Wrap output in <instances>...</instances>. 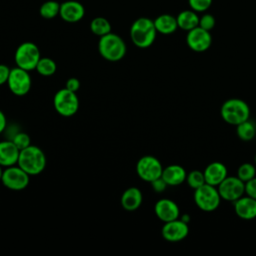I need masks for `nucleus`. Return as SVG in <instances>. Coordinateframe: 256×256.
<instances>
[{
  "mask_svg": "<svg viewBox=\"0 0 256 256\" xmlns=\"http://www.w3.org/2000/svg\"><path fill=\"white\" fill-rule=\"evenodd\" d=\"M156 34L154 21L147 17L136 19L130 28V38L133 44L139 48L150 47L155 41Z\"/></svg>",
  "mask_w": 256,
  "mask_h": 256,
  "instance_id": "f257e3e1",
  "label": "nucleus"
},
{
  "mask_svg": "<svg viewBox=\"0 0 256 256\" xmlns=\"http://www.w3.org/2000/svg\"><path fill=\"white\" fill-rule=\"evenodd\" d=\"M17 164L30 176L38 175L46 167V156L41 148L35 145H29L20 150Z\"/></svg>",
  "mask_w": 256,
  "mask_h": 256,
  "instance_id": "f03ea898",
  "label": "nucleus"
},
{
  "mask_svg": "<svg viewBox=\"0 0 256 256\" xmlns=\"http://www.w3.org/2000/svg\"><path fill=\"white\" fill-rule=\"evenodd\" d=\"M126 44L117 34L112 32L101 36L98 42V51L100 55L111 62L121 60L126 54Z\"/></svg>",
  "mask_w": 256,
  "mask_h": 256,
  "instance_id": "7ed1b4c3",
  "label": "nucleus"
},
{
  "mask_svg": "<svg viewBox=\"0 0 256 256\" xmlns=\"http://www.w3.org/2000/svg\"><path fill=\"white\" fill-rule=\"evenodd\" d=\"M220 114L226 123L237 126L238 124L249 119L250 108L244 100L239 98H231L222 104Z\"/></svg>",
  "mask_w": 256,
  "mask_h": 256,
  "instance_id": "20e7f679",
  "label": "nucleus"
},
{
  "mask_svg": "<svg viewBox=\"0 0 256 256\" xmlns=\"http://www.w3.org/2000/svg\"><path fill=\"white\" fill-rule=\"evenodd\" d=\"M194 202L197 207L205 212L215 211L221 201V196L216 186L205 183L194 190Z\"/></svg>",
  "mask_w": 256,
  "mask_h": 256,
  "instance_id": "39448f33",
  "label": "nucleus"
},
{
  "mask_svg": "<svg viewBox=\"0 0 256 256\" xmlns=\"http://www.w3.org/2000/svg\"><path fill=\"white\" fill-rule=\"evenodd\" d=\"M40 58H41V55H40L39 48L33 42L21 43L17 47L14 55V59L17 67H20L27 71H31L35 69Z\"/></svg>",
  "mask_w": 256,
  "mask_h": 256,
  "instance_id": "423d86ee",
  "label": "nucleus"
},
{
  "mask_svg": "<svg viewBox=\"0 0 256 256\" xmlns=\"http://www.w3.org/2000/svg\"><path fill=\"white\" fill-rule=\"evenodd\" d=\"M53 104L56 112L63 117H71L79 109V99L76 92L70 91L67 88L60 89L56 92Z\"/></svg>",
  "mask_w": 256,
  "mask_h": 256,
  "instance_id": "0eeeda50",
  "label": "nucleus"
},
{
  "mask_svg": "<svg viewBox=\"0 0 256 256\" xmlns=\"http://www.w3.org/2000/svg\"><path fill=\"white\" fill-rule=\"evenodd\" d=\"M29 174L19 166H9L3 170L1 182L2 184L14 191H20L25 189L30 181Z\"/></svg>",
  "mask_w": 256,
  "mask_h": 256,
  "instance_id": "6e6552de",
  "label": "nucleus"
},
{
  "mask_svg": "<svg viewBox=\"0 0 256 256\" xmlns=\"http://www.w3.org/2000/svg\"><path fill=\"white\" fill-rule=\"evenodd\" d=\"M31 77L27 70L20 67H14L10 69L7 85L9 90L16 96L26 95L31 88Z\"/></svg>",
  "mask_w": 256,
  "mask_h": 256,
  "instance_id": "1a4fd4ad",
  "label": "nucleus"
},
{
  "mask_svg": "<svg viewBox=\"0 0 256 256\" xmlns=\"http://www.w3.org/2000/svg\"><path fill=\"white\" fill-rule=\"evenodd\" d=\"M162 171L163 167L161 162L154 156L145 155L137 161V175L146 182H152L153 180L161 177Z\"/></svg>",
  "mask_w": 256,
  "mask_h": 256,
  "instance_id": "9d476101",
  "label": "nucleus"
},
{
  "mask_svg": "<svg viewBox=\"0 0 256 256\" xmlns=\"http://www.w3.org/2000/svg\"><path fill=\"white\" fill-rule=\"evenodd\" d=\"M221 199L234 202L245 193V183L237 176H227L218 186Z\"/></svg>",
  "mask_w": 256,
  "mask_h": 256,
  "instance_id": "9b49d317",
  "label": "nucleus"
},
{
  "mask_svg": "<svg viewBox=\"0 0 256 256\" xmlns=\"http://www.w3.org/2000/svg\"><path fill=\"white\" fill-rule=\"evenodd\" d=\"M186 43L191 50L195 52H204L210 48L212 36L210 31L197 26L187 32Z\"/></svg>",
  "mask_w": 256,
  "mask_h": 256,
  "instance_id": "f8f14e48",
  "label": "nucleus"
},
{
  "mask_svg": "<svg viewBox=\"0 0 256 256\" xmlns=\"http://www.w3.org/2000/svg\"><path fill=\"white\" fill-rule=\"evenodd\" d=\"M189 233L188 223L182 221L180 218L165 222L161 234L162 237L168 242H179L184 240Z\"/></svg>",
  "mask_w": 256,
  "mask_h": 256,
  "instance_id": "ddd939ff",
  "label": "nucleus"
},
{
  "mask_svg": "<svg viewBox=\"0 0 256 256\" xmlns=\"http://www.w3.org/2000/svg\"><path fill=\"white\" fill-rule=\"evenodd\" d=\"M154 212L158 219L161 221L169 222L178 219L180 216V210L176 202L168 198H162L155 203Z\"/></svg>",
  "mask_w": 256,
  "mask_h": 256,
  "instance_id": "4468645a",
  "label": "nucleus"
},
{
  "mask_svg": "<svg viewBox=\"0 0 256 256\" xmlns=\"http://www.w3.org/2000/svg\"><path fill=\"white\" fill-rule=\"evenodd\" d=\"M60 17L68 23H75L80 21L85 15L84 6L74 0L65 1L60 4Z\"/></svg>",
  "mask_w": 256,
  "mask_h": 256,
  "instance_id": "2eb2a0df",
  "label": "nucleus"
},
{
  "mask_svg": "<svg viewBox=\"0 0 256 256\" xmlns=\"http://www.w3.org/2000/svg\"><path fill=\"white\" fill-rule=\"evenodd\" d=\"M234 211L236 215L244 220L256 218V199L250 196H241L234 202Z\"/></svg>",
  "mask_w": 256,
  "mask_h": 256,
  "instance_id": "dca6fc26",
  "label": "nucleus"
},
{
  "mask_svg": "<svg viewBox=\"0 0 256 256\" xmlns=\"http://www.w3.org/2000/svg\"><path fill=\"white\" fill-rule=\"evenodd\" d=\"M203 173L206 183L216 187L228 176L226 166L219 161L211 162L210 164H208Z\"/></svg>",
  "mask_w": 256,
  "mask_h": 256,
  "instance_id": "f3484780",
  "label": "nucleus"
},
{
  "mask_svg": "<svg viewBox=\"0 0 256 256\" xmlns=\"http://www.w3.org/2000/svg\"><path fill=\"white\" fill-rule=\"evenodd\" d=\"M20 150L11 140L0 141V165L3 167L13 166L18 162Z\"/></svg>",
  "mask_w": 256,
  "mask_h": 256,
  "instance_id": "a211bd4d",
  "label": "nucleus"
},
{
  "mask_svg": "<svg viewBox=\"0 0 256 256\" xmlns=\"http://www.w3.org/2000/svg\"><path fill=\"white\" fill-rule=\"evenodd\" d=\"M186 170L181 165L177 164H172L163 168L161 175L168 186H178L182 184L186 181Z\"/></svg>",
  "mask_w": 256,
  "mask_h": 256,
  "instance_id": "6ab92c4d",
  "label": "nucleus"
},
{
  "mask_svg": "<svg viewBox=\"0 0 256 256\" xmlns=\"http://www.w3.org/2000/svg\"><path fill=\"white\" fill-rule=\"evenodd\" d=\"M142 192L137 187H130L126 189L120 199L121 206L127 211H135L142 204Z\"/></svg>",
  "mask_w": 256,
  "mask_h": 256,
  "instance_id": "aec40b11",
  "label": "nucleus"
},
{
  "mask_svg": "<svg viewBox=\"0 0 256 256\" xmlns=\"http://www.w3.org/2000/svg\"><path fill=\"white\" fill-rule=\"evenodd\" d=\"M153 21L157 32L164 35L172 34L178 29L176 17L170 14H161Z\"/></svg>",
  "mask_w": 256,
  "mask_h": 256,
  "instance_id": "412c9836",
  "label": "nucleus"
},
{
  "mask_svg": "<svg viewBox=\"0 0 256 256\" xmlns=\"http://www.w3.org/2000/svg\"><path fill=\"white\" fill-rule=\"evenodd\" d=\"M199 18L200 17L198 16L197 12L193 11L192 9L183 10L176 17L178 28L188 32L199 25Z\"/></svg>",
  "mask_w": 256,
  "mask_h": 256,
  "instance_id": "4be33fe9",
  "label": "nucleus"
},
{
  "mask_svg": "<svg viewBox=\"0 0 256 256\" xmlns=\"http://www.w3.org/2000/svg\"><path fill=\"white\" fill-rule=\"evenodd\" d=\"M236 134L243 141H250L256 135V125L249 119L236 126Z\"/></svg>",
  "mask_w": 256,
  "mask_h": 256,
  "instance_id": "5701e85b",
  "label": "nucleus"
},
{
  "mask_svg": "<svg viewBox=\"0 0 256 256\" xmlns=\"http://www.w3.org/2000/svg\"><path fill=\"white\" fill-rule=\"evenodd\" d=\"M90 30L93 34L101 37L111 32V24L104 17H96L90 23Z\"/></svg>",
  "mask_w": 256,
  "mask_h": 256,
  "instance_id": "b1692460",
  "label": "nucleus"
},
{
  "mask_svg": "<svg viewBox=\"0 0 256 256\" xmlns=\"http://www.w3.org/2000/svg\"><path fill=\"white\" fill-rule=\"evenodd\" d=\"M60 12V4L57 1L49 0L44 2L39 9V13L41 17L45 19H52L59 15Z\"/></svg>",
  "mask_w": 256,
  "mask_h": 256,
  "instance_id": "393cba45",
  "label": "nucleus"
},
{
  "mask_svg": "<svg viewBox=\"0 0 256 256\" xmlns=\"http://www.w3.org/2000/svg\"><path fill=\"white\" fill-rule=\"evenodd\" d=\"M36 71L42 76H51L56 72L57 66L54 60L49 57H41L37 63Z\"/></svg>",
  "mask_w": 256,
  "mask_h": 256,
  "instance_id": "a878e982",
  "label": "nucleus"
},
{
  "mask_svg": "<svg viewBox=\"0 0 256 256\" xmlns=\"http://www.w3.org/2000/svg\"><path fill=\"white\" fill-rule=\"evenodd\" d=\"M186 182H187L188 186L194 190L199 188L200 186L204 185L206 183V181H205L203 171L193 170V171L189 172L186 176Z\"/></svg>",
  "mask_w": 256,
  "mask_h": 256,
  "instance_id": "bb28decb",
  "label": "nucleus"
},
{
  "mask_svg": "<svg viewBox=\"0 0 256 256\" xmlns=\"http://www.w3.org/2000/svg\"><path fill=\"white\" fill-rule=\"evenodd\" d=\"M244 183L256 176V168L251 163H243L237 169V175Z\"/></svg>",
  "mask_w": 256,
  "mask_h": 256,
  "instance_id": "cd10ccee",
  "label": "nucleus"
},
{
  "mask_svg": "<svg viewBox=\"0 0 256 256\" xmlns=\"http://www.w3.org/2000/svg\"><path fill=\"white\" fill-rule=\"evenodd\" d=\"M11 141L17 146V148L19 150H22V149L28 147L29 145H31V139H30L29 135L25 132H22V131H18L12 137Z\"/></svg>",
  "mask_w": 256,
  "mask_h": 256,
  "instance_id": "c85d7f7f",
  "label": "nucleus"
},
{
  "mask_svg": "<svg viewBox=\"0 0 256 256\" xmlns=\"http://www.w3.org/2000/svg\"><path fill=\"white\" fill-rule=\"evenodd\" d=\"M188 4L190 9L197 13L205 12L210 8L212 0H188Z\"/></svg>",
  "mask_w": 256,
  "mask_h": 256,
  "instance_id": "c756f323",
  "label": "nucleus"
},
{
  "mask_svg": "<svg viewBox=\"0 0 256 256\" xmlns=\"http://www.w3.org/2000/svg\"><path fill=\"white\" fill-rule=\"evenodd\" d=\"M215 23H216V20H215L214 16L212 14L205 13L199 18V25L198 26H200L201 28H203L207 31H210L214 28Z\"/></svg>",
  "mask_w": 256,
  "mask_h": 256,
  "instance_id": "7c9ffc66",
  "label": "nucleus"
},
{
  "mask_svg": "<svg viewBox=\"0 0 256 256\" xmlns=\"http://www.w3.org/2000/svg\"><path fill=\"white\" fill-rule=\"evenodd\" d=\"M245 193L248 196L256 199V176L245 182Z\"/></svg>",
  "mask_w": 256,
  "mask_h": 256,
  "instance_id": "2f4dec72",
  "label": "nucleus"
},
{
  "mask_svg": "<svg viewBox=\"0 0 256 256\" xmlns=\"http://www.w3.org/2000/svg\"><path fill=\"white\" fill-rule=\"evenodd\" d=\"M150 183H151L152 189H153L155 192H157V193L163 192V191L167 188V186H168L167 183L165 182V180H164L162 177H159V178L153 180V181L150 182Z\"/></svg>",
  "mask_w": 256,
  "mask_h": 256,
  "instance_id": "473e14b6",
  "label": "nucleus"
},
{
  "mask_svg": "<svg viewBox=\"0 0 256 256\" xmlns=\"http://www.w3.org/2000/svg\"><path fill=\"white\" fill-rule=\"evenodd\" d=\"M65 88H67L70 91L77 92L80 88V81L75 77H71V78L67 79V81L65 83Z\"/></svg>",
  "mask_w": 256,
  "mask_h": 256,
  "instance_id": "72a5a7b5",
  "label": "nucleus"
},
{
  "mask_svg": "<svg viewBox=\"0 0 256 256\" xmlns=\"http://www.w3.org/2000/svg\"><path fill=\"white\" fill-rule=\"evenodd\" d=\"M10 74V68L5 64H0V85L7 83Z\"/></svg>",
  "mask_w": 256,
  "mask_h": 256,
  "instance_id": "f704fd0d",
  "label": "nucleus"
},
{
  "mask_svg": "<svg viewBox=\"0 0 256 256\" xmlns=\"http://www.w3.org/2000/svg\"><path fill=\"white\" fill-rule=\"evenodd\" d=\"M7 127V120H6V116L4 115V113L0 110V134L3 133L5 131Z\"/></svg>",
  "mask_w": 256,
  "mask_h": 256,
  "instance_id": "c9c22d12",
  "label": "nucleus"
},
{
  "mask_svg": "<svg viewBox=\"0 0 256 256\" xmlns=\"http://www.w3.org/2000/svg\"><path fill=\"white\" fill-rule=\"evenodd\" d=\"M180 219L182 220V221H184V222H186V223H189L190 222V216L188 215V214H183L181 217H180Z\"/></svg>",
  "mask_w": 256,
  "mask_h": 256,
  "instance_id": "e433bc0d",
  "label": "nucleus"
},
{
  "mask_svg": "<svg viewBox=\"0 0 256 256\" xmlns=\"http://www.w3.org/2000/svg\"><path fill=\"white\" fill-rule=\"evenodd\" d=\"M3 166L0 165V181H1V178H2V174H3V169H2Z\"/></svg>",
  "mask_w": 256,
  "mask_h": 256,
  "instance_id": "4c0bfd02",
  "label": "nucleus"
},
{
  "mask_svg": "<svg viewBox=\"0 0 256 256\" xmlns=\"http://www.w3.org/2000/svg\"><path fill=\"white\" fill-rule=\"evenodd\" d=\"M254 162H255V164H256V154H255V157H254Z\"/></svg>",
  "mask_w": 256,
  "mask_h": 256,
  "instance_id": "58836bf2",
  "label": "nucleus"
}]
</instances>
